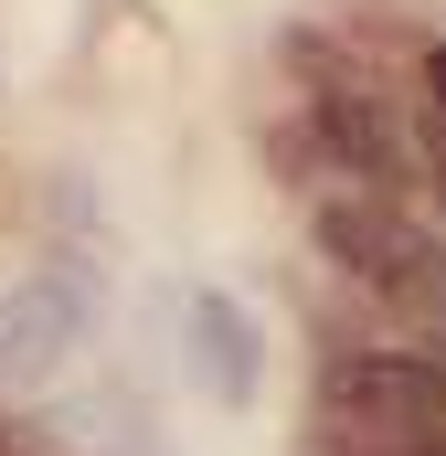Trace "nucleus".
<instances>
[{"label": "nucleus", "instance_id": "obj_1", "mask_svg": "<svg viewBox=\"0 0 446 456\" xmlns=\"http://www.w3.org/2000/svg\"><path fill=\"white\" fill-rule=\"evenodd\" d=\"M446 371L425 350H330L319 361V446L330 456H436Z\"/></svg>", "mask_w": 446, "mask_h": 456}, {"label": "nucleus", "instance_id": "obj_2", "mask_svg": "<svg viewBox=\"0 0 446 456\" xmlns=\"http://www.w3.org/2000/svg\"><path fill=\"white\" fill-rule=\"evenodd\" d=\"M309 224H319V244H330V265H351L361 287H383V297H404L425 265L446 255V233L436 224H415L404 202H383V191H319L309 202Z\"/></svg>", "mask_w": 446, "mask_h": 456}, {"label": "nucleus", "instance_id": "obj_3", "mask_svg": "<svg viewBox=\"0 0 446 456\" xmlns=\"http://www.w3.org/2000/svg\"><path fill=\"white\" fill-rule=\"evenodd\" d=\"M181 371H192L213 403H255V382H266L255 319H244L223 287H192V297H181Z\"/></svg>", "mask_w": 446, "mask_h": 456}, {"label": "nucleus", "instance_id": "obj_4", "mask_svg": "<svg viewBox=\"0 0 446 456\" xmlns=\"http://www.w3.org/2000/svg\"><path fill=\"white\" fill-rule=\"evenodd\" d=\"M86 330V276L75 265H43L11 308H0V361H21V371H43V361H64V340Z\"/></svg>", "mask_w": 446, "mask_h": 456}, {"label": "nucleus", "instance_id": "obj_5", "mask_svg": "<svg viewBox=\"0 0 446 456\" xmlns=\"http://www.w3.org/2000/svg\"><path fill=\"white\" fill-rule=\"evenodd\" d=\"M425 107H436V127H446V43L425 53Z\"/></svg>", "mask_w": 446, "mask_h": 456}, {"label": "nucleus", "instance_id": "obj_6", "mask_svg": "<svg viewBox=\"0 0 446 456\" xmlns=\"http://www.w3.org/2000/svg\"><path fill=\"white\" fill-rule=\"evenodd\" d=\"M425 191H436V202H446V127H436V138H425Z\"/></svg>", "mask_w": 446, "mask_h": 456}, {"label": "nucleus", "instance_id": "obj_7", "mask_svg": "<svg viewBox=\"0 0 446 456\" xmlns=\"http://www.w3.org/2000/svg\"><path fill=\"white\" fill-rule=\"evenodd\" d=\"M0 456H21V436H0Z\"/></svg>", "mask_w": 446, "mask_h": 456}, {"label": "nucleus", "instance_id": "obj_8", "mask_svg": "<svg viewBox=\"0 0 446 456\" xmlns=\"http://www.w3.org/2000/svg\"><path fill=\"white\" fill-rule=\"evenodd\" d=\"M436 456H446V446H436Z\"/></svg>", "mask_w": 446, "mask_h": 456}]
</instances>
